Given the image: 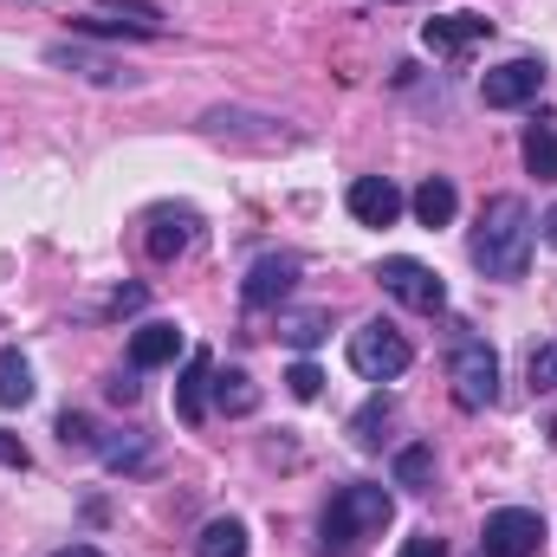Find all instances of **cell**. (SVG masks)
Returning <instances> with one entry per match:
<instances>
[{
  "mask_svg": "<svg viewBox=\"0 0 557 557\" xmlns=\"http://www.w3.org/2000/svg\"><path fill=\"white\" fill-rule=\"evenodd\" d=\"M46 59H52V65H72V72L91 78V85H124V78H131V72H117L111 59H91V52H78V46H52Z\"/></svg>",
  "mask_w": 557,
  "mask_h": 557,
  "instance_id": "cell-18",
  "label": "cell"
},
{
  "mask_svg": "<svg viewBox=\"0 0 557 557\" xmlns=\"http://www.w3.org/2000/svg\"><path fill=\"white\" fill-rule=\"evenodd\" d=\"M0 467H20V473L33 467V454H26V447H20V434H7V428H0Z\"/></svg>",
  "mask_w": 557,
  "mask_h": 557,
  "instance_id": "cell-28",
  "label": "cell"
},
{
  "mask_svg": "<svg viewBox=\"0 0 557 557\" xmlns=\"http://www.w3.org/2000/svg\"><path fill=\"white\" fill-rule=\"evenodd\" d=\"M195 557H247V525L240 519H208V532L195 539Z\"/></svg>",
  "mask_w": 557,
  "mask_h": 557,
  "instance_id": "cell-17",
  "label": "cell"
},
{
  "mask_svg": "<svg viewBox=\"0 0 557 557\" xmlns=\"http://www.w3.org/2000/svg\"><path fill=\"white\" fill-rule=\"evenodd\" d=\"M409 363H416V350H409V337H403L396 324L370 318V324L350 331V370H357L363 383H396Z\"/></svg>",
  "mask_w": 557,
  "mask_h": 557,
  "instance_id": "cell-3",
  "label": "cell"
},
{
  "mask_svg": "<svg viewBox=\"0 0 557 557\" xmlns=\"http://www.w3.org/2000/svg\"><path fill=\"white\" fill-rule=\"evenodd\" d=\"M33 403V370L20 350H0V409H26Z\"/></svg>",
  "mask_w": 557,
  "mask_h": 557,
  "instance_id": "cell-19",
  "label": "cell"
},
{
  "mask_svg": "<svg viewBox=\"0 0 557 557\" xmlns=\"http://www.w3.org/2000/svg\"><path fill=\"white\" fill-rule=\"evenodd\" d=\"M545 545V519L532 506H499L486 512V532H480V557H539Z\"/></svg>",
  "mask_w": 557,
  "mask_h": 557,
  "instance_id": "cell-6",
  "label": "cell"
},
{
  "mask_svg": "<svg viewBox=\"0 0 557 557\" xmlns=\"http://www.w3.org/2000/svg\"><path fill=\"white\" fill-rule=\"evenodd\" d=\"M389 519H396V499H389V486H370V480H357V486L331 493V506H324V552H331V557L363 552L370 539H383V525H389Z\"/></svg>",
  "mask_w": 557,
  "mask_h": 557,
  "instance_id": "cell-2",
  "label": "cell"
},
{
  "mask_svg": "<svg viewBox=\"0 0 557 557\" xmlns=\"http://www.w3.org/2000/svg\"><path fill=\"white\" fill-rule=\"evenodd\" d=\"M104 467H149V441L143 434H124V441H98Z\"/></svg>",
  "mask_w": 557,
  "mask_h": 557,
  "instance_id": "cell-24",
  "label": "cell"
},
{
  "mask_svg": "<svg viewBox=\"0 0 557 557\" xmlns=\"http://www.w3.org/2000/svg\"><path fill=\"white\" fill-rule=\"evenodd\" d=\"M532 234H539L532 208H525L519 195H493V201L480 208V227H473L467 253H473V267L486 278H519L525 260H532Z\"/></svg>",
  "mask_w": 557,
  "mask_h": 557,
  "instance_id": "cell-1",
  "label": "cell"
},
{
  "mask_svg": "<svg viewBox=\"0 0 557 557\" xmlns=\"http://www.w3.org/2000/svg\"><path fill=\"white\" fill-rule=\"evenodd\" d=\"M409 208H416L421 227H447V221L460 214V195H454V182H447V175H428L416 195H409Z\"/></svg>",
  "mask_w": 557,
  "mask_h": 557,
  "instance_id": "cell-15",
  "label": "cell"
},
{
  "mask_svg": "<svg viewBox=\"0 0 557 557\" xmlns=\"http://www.w3.org/2000/svg\"><path fill=\"white\" fill-rule=\"evenodd\" d=\"M525 169H532L539 182H557V131L552 124H532V131H525Z\"/></svg>",
  "mask_w": 557,
  "mask_h": 557,
  "instance_id": "cell-21",
  "label": "cell"
},
{
  "mask_svg": "<svg viewBox=\"0 0 557 557\" xmlns=\"http://www.w3.org/2000/svg\"><path fill=\"white\" fill-rule=\"evenodd\" d=\"M52 557H104L98 545H65V552H52Z\"/></svg>",
  "mask_w": 557,
  "mask_h": 557,
  "instance_id": "cell-32",
  "label": "cell"
},
{
  "mask_svg": "<svg viewBox=\"0 0 557 557\" xmlns=\"http://www.w3.org/2000/svg\"><path fill=\"white\" fill-rule=\"evenodd\" d=\"M208 376H214V357L208 350H195L188 357V370H182V383H175V409L188 428H201L208 421Z\"/></svg>",
  "mask_w": 557,
  "mask_h": 557,
  "instance_id": "cell-14",
  "label": "cell"
},
{
  "mask_svg": "<svg viewBox=\"0 0 557 557\" xmlns=\"http://www.w3.org/2000/svg\"><path fill=\"white\" fill-rule=\"evenodd\" d=\"M396 486H409V493H428V486H434V447H428V441H416V447L396 454Z\"/></svg>",
  "mask_w": 557,
  "mask_h": 557,
  "instance_id": "cell-20",
  "label": "cell"
},
{
  "mask_svg": "<svg viewBox=\"0 0 557 557\" xmlns=\"http://www.w3.org/2000/svg\"><path fill=\"white\" fill-rule=\"evenodd\" d=\"M344 201H350V214H357L363 227H396V214H403V188H396L389 175H357Z\"/></svg>",
  "mask_w": 557,
  "mask_h": 557,
  "instance_id": "cell-10",
  "label": "cell"
},
{
  "mask_svg": "<svg viewBox=\"0 0 557 557\" xmlns=\"http://www.w3.org/2000/svg\"><path fill=\"white\" fill-rule=\"evenodd\" d=\"M188 344H182V331L169 324V318H149L131 331V370H162V363H175Z\"/></svg>",
  "mask_w": 557,
  "mask_h": 557,
  "instance_id": "cell-11",
  "label": "cell"
},
{
  "mask_svg": "<svg viewBox=\"0 0 557 557\" xmlns=\"http://www.w3.org/2000/svg\"><path fill=\"white\" fill-rule=\"evenodd\" d=\"M545 91V65L539 59H506V65H493L486 78H480V104L486 111H519V104H532Z\"/></svg>",
  "mask_w": 557,
  "mask_h": 557,
  "instance_id": "cell-7",
  "label": "cell"
},
{
  "mask_svg": "<svg viewBox=\"0 0 557 557\" xmlns=\"http://www.w3.org/2000/svg\"><path fill=\"white\" fill-rule=\"evenodd\" d=\"M539 234H545V247H557V208L545 214V221H539Z\"/></svg>",
  "mask_w": 557,
  "mask_h": 557,
  "instance_id": "cell-31",
  "label": "cell"
},
{
  "mask_svg": "<svg viewBox=\"0 0 557 557\" xmlns=\"http://www.w3.org/2000/svg\"><path fill=\"white\" fill-rule=\"evenodd\" d=\"M396 557H441V539H434V532H421V539H409Z\"/></svg>",
  "mask_w": 557,
  "mask_h": 557,
  "instance_id": "cell-29",
  "label": "cell"
},
{
  "mask_svg": "<svg viewBox=\"0 0 557 557\" xmlns=\"http://www.w3.org/2000/svg\"><path fill=\"white\" fill-rule=\"evenodd\" d=\"M447 383H454V403L460 409H493L499 403V357L486 337H460L454 357H447Z\"/></svg>",
  "mask_w": 557,
  "mask_h": 557,
  "instance_id": "cell-4",
  "label": "cell"
},
{
  "mask_svg": "<svg viewBox=\"0 0 557 557\" xmlns=\"http://www.w3.org/2000/svg\"><path fill=\"white\" fill-rule=\"evenodd\" d=\"M188 240H195V214L188 208H156L149 214V260H175V253H188Z\"/></svg>",
  "mask_w": 557,
  "mask_h": 557,
  "instance_id": "cell-13",
  "label": "cell"
},
{
  "mask_svg": "<svg viewBox=\"0 0 557 557\" xmlns=\"http://www.w3.org/2000/svg\"><path fill=\"white\" fill-rule=\"evenodd\" d=\"M389 416H396V396H370V403L357 409V421H350L357 447H376V441H383V428H389Z\"/></svg>",
  "mask_w": 557,
  "mask_h": 557,
  "instance_id": "cell-22",
  "label": "cell"
},
{
  "mask_svg": "<svg viewBox=\"0 0 557 557\" xmlns=\"http://www.w3.org/2000/svg\"><path fill=\"white\" fill-rule=\"evenodd\" d=\"M278 337H285L292 350H311V344L324 337V311H292V318H278Z\"/></svg>",
  "mask_w": 557,
  "mask_h": 557,
  "instance_id": "cell-23",
  "label": "cell"
},
{
  "mask_svg": "<svg viewBox=\"0 0 557 557\" xmlns=\"http://www.w3.org/2000/svg\"><path fill=\"white\" fill-rule=\"evenodd\" d=\"M525 376H532V389H539V396H552V389H557V344H539V350H532Z\"/></svg>",
  "mask_w": 557,
  "mask_h": 557,
  "instance_id": "cell-25",
  "label": "cell"
},
{
  "mask_svg": "<svg viewBox=\"0 0 557 557\" xmlns=\"http://www.w3.org/2000/svg\"><path fill=\"white\" fill-rule=\"evenodd\" d=\"M285 383H292V396H298V403H318V389H324L318 363H292V376H285Z\"/></svg>",
  "mask_w": 557,
  "mask_h": 557,
  "instance_id": "cell-27",
  "label": "cell"
},
{
  "mask_svg": "<svg viewBox=\"0 0 557 557\" xmlns=\"http://www.w3.org/2000/svg\"><path fill=\"white\" fill-rule=\"evenodd\" d=\"M137 305H143V285H124V292L111 298V311H117V318H124V311H137Z\"/></svg>",
  "mask_w": 557,
  "mask_h": 557,
  "instance_id": "cell-30",
  "label": "cell"
},
{
  "mask_svg": "<svg viewBox=\"0 0 557 557\" xmlns=\"http://www.w3.org/2000/svg\"><path fill=\"white\" fill-rule=\"evenodd\" d=\"M85 33H131V39H162V13L149 0H91V13L78 20Z\"/></svg>",
  "mask_w": 557,
  "mask_h": 557,
  "instance_id": "cell-8",
  "label": "cell"
},
{
  "mask_svg": "<svg viewBox=\"0 0 557 557\" xmlns=\"http://www.w3.org/2000/svg\"><path fill=\"white\" fill-rule=\"evenodd\" d=\"M59 441H65V447H98V434H91V421L78 416V409H65V416H59Z\"/></svg>",
  "mask_w": 557,
  "mask_h": 557,
  "instance_id": "cell-26",
  "label": "cell"
},
{
  "mask_svg": "<svg viewBox=\"0 0 557 557\" xmlns=\"http://www.w3.org/2000/svg\"><path fill=\"white\" fill-rule=\"evenodd\" d=\"M376 285H383L389 298H403L409 311H421V318H441V311H447V285H441V273L421 267V260H409V253H389V260L376 267Z\"/></svg>",
  "mask_w": 557,
  "mask_h": 557,
  "instance_id": "cell-5",
  "label": "cell"
},
{
  "mask_svg": "<svg viewBox=\"0 0 557 557\" xmlns=\"http://www.w3.org/2000/svg\"><path fill=\"white\" fill-rule=\"evenodd\" d=\"M208 389H214V409H221V416H253V409H260V389H253L247 370H214Z\"/></svg>",
  "mask_w": 557,
  "mask_h": 557,
  "instance_id": "cell-16",
  "label": "cell"
},
{
  "mask_svg": "<svg viewBox=\"0 0 557 557\" xmlns=\"http://www.w3.org/2000/svg\"><path fill=\"white\" fill-rule=\"evenodd\" d=\"M480 39H493V20L486 13H434L428 26H421V46L428 52H441V59H460V52H473Z\"/></svg>",
  "mask_w": 557,
  "mask_h": 557,
  "instance_id": "cell-9",
  "label": "cell"
},
{
  "mask_svg": "<svg viewBox=\"0 0 557 557\" xmlns=\"http://www.w3.org/2000/svg\"><path fill=\"white\" fill-rule=\"evenodd\" d=\"M292 278H298V260L292 253H267L253 273H247V285H240V298L253 305V311H267V305H278L285 292H292Z\"/></svg>",
  "mask_w": 557,
  "mask_h": 557,
  "instance_id": "cell-12",
  "label": "cell"
}]
</instances>
